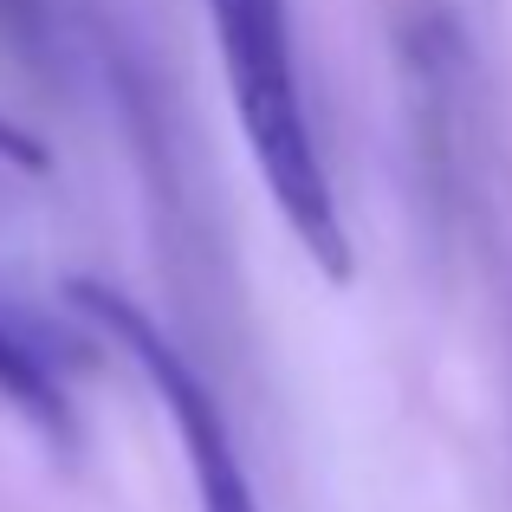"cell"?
Returning a JSON list of instances; mask_svg holds the SVG:
<instances>
[{"label": "cell", "instance_id": "cell-1", "mask_svg": "<svg viewBox=\"0 0 512 512\" xmlns=\"http://www.w3.org/2000/svg\"><path fill=\"white\" fill-rule=\"evenodd\" d=\"M201 13H208V33L221 46L234 124L247 137V156L260 169L266 195H273L279 221H286V234L299 240V253L331 286H350L357 253H350L331 163L318 150V124L312 104H305L292 0H201Z\"/></svg>", "mask_w": 512, "mask_h": 512}, {"label": "cell", "instance_id": "cell-2", "mask_svg": "<svg viewBox=\"0 0 512 512\" xmlns=\"http://www.w3.org/2000/svg\"><path fill=\"white\" fill-rule=\"evenodd\" d=\"M65 299L111 338L117 357H130V370L163 402V415L175 422V441H182V461H188L195 512H260V493H253V480H247V461H240V441H234V428H227V409L214 402V389L201 383L195 363L163 338V325H156L137 299L104 286V279H72Z\"/></svg>", "mask_w": 512, "mask_h": 512}, {"label": "cell", "instance_id": "cell-3", "mask_svg": "<svg viewBox=\"0 0 512 512\" xmlns=\"http://www.w3.org/2000/svg\"><path fill=\"white\" fill-rule=\"evenodd\" d=\"M0 402H7L46 448H59V454L78 448V415H72V396H65V376L52 370L46 344L13 312H0Z\"/></svg>", "mask_w": 512, "mask_h": 512}, {"label": "cell", "instance_id": "cell-4", "mask_svg": "<svg viewBox=\"0 0 512 512\" xmlns=\"http://www.w3.org/2000/svg\"><path fill=\"white\" fill-rule=\"evenodd\" d=\"M0 39L20 59H39L46 52V0H0Z\"/></svg>", "mask_w": 512, "mask_h": 512}, {"label": "cell", "instance_id": "cell-5", "mask_svg": "<svg viewBox=\"0 0 512 512\" xmlns=\"http://www.w3.org/2000/svg\"><path fill=\"white\" fill-rule=\"evenodd\" d=\"M0 163H7V169H26V175H46V169H52V150H46V143H39L26 124L0 117Z\"/></svg>", "mask_w": 512, "mask_h": 512}]
</instances>
